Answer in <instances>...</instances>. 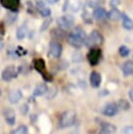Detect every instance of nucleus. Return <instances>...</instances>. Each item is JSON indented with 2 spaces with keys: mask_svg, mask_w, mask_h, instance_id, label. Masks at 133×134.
Listing matches in <instances>:
<instances>
[{
  "mask_svg": "<svg viewBox=\"0 0 133 134\" xmlns=\"http://www.w3.org/2000/svg\"><path fill=\"white\" fill-rule=\"evenodd\" d=\"M86 34L84 31V29L82 27H75L73 29V31L68 36L67 40H68V43L74 47V48H80L83 46V44L85 43L86 41Z\"/></svg>",
  "mask_w": 133,
  "mask_h": 134,
  "instance_id": "nucleus-1",
  "label": "nucleus"
},
{
  "mask_svg": "<svg viewBox=\"0 0 133 134\" xmlns=\"http://www.w3.org/2000/svg\"><path fill=\"white\" fill-rule=\"evenodd\" d=\"M74 121H75V112L72 110H68L61 115L59 125H60V128H66V127L72 126Z\"/></svg>",
  "mask_w": 133,
  "mask_h": 134,
  "instance_id": "nucleus-2",
  "label": "nucleus"
},
{
  "mask_svg": "<svg viewBox=\"0 0 133 134\" xmlns=\"http://www.w3.org/2000/svg\"><path fill=\"white\" fill-rule=\"evenodd\" d=\"M103 42V37L102 35L96 31V30H93L91 31V34L86 38V41H85V44L87 47L91 48V47H94L96 45H99L101 43Z\"/></svg>",
  "mask_w": 133,
  "mask_h": 134,
  "instance_id": "nucleus-3",
  "label": "nucleus"
},
{
  "mask_svg": "<svg viewBox=\"0 0 133 134\" xmlns=\"http://www.w3.org/2000/svg\"><path fill=\"white\" fill-rule=\"evenodd\" d=\"M57 23H58V26L59 28L63 29V30H66L68 28H70L73 23H74V18L71 16V15H65V16H62L60 17L58 20H57Z\"/></svg>",
  "mask_w": 133,
  "mask_h": 134,
  "instance_id": "nucleus-4",
  "label": "nucleus"
},
{
  "mask_svg": "<svg viewBox=\"0 0 133 134\" xmlns=\"http://www.w3.org/2000/svg\"><path fill=\"white\" fill-rule=\"evenodd\" d=\"M101 54H102L101 49H98V48H91V50L88 53V61H89V63L92 66L96 65L99 62Z\"/></svg>",
  "mask_w": 133,
  "mask_h": 134,
  "instance_id": "nucleus-5",
  "label": "nucleus"
},
{
  "mask_svg": "<svg viewBox=\"0 0 133 134\" xmlns=\"http://www.w3.org/2000/svg\"><path fill=\"white\" fill-rule=\"evenodd\" d=\"M49 53L53 58H59L62 53V45L58 41H52L49 45Z\"/></svg>",
  "mask_w": 133,
  "mask_h": 134,
  "instance_id": "nucleus-6",
  "label": "nucleus"
},
{
  "mask_svg": "<svg viewBox=\"0 0 133 134\" xmlns=\"http://www.w3.org/2000/svg\"><path fill=\"white\" fill-rule=\"evenodd\" d=\"M17 73H16V68L14 66H7L6 68H4V70L2 71V80L4 81H10L12 79L16 77Z\"/></svg>",
  "mask_w": 133,
  "mask_h": 134,
  "instance_id": "nucleus-7",
  "label": "nucleus"
},
{
  "mask_svg": "<svg viewBox=\"0 0 133 134\" xmlns=\"http://www.w3.org/2000/svg\"><path fill=\"white\" fill-rule=\"evenodd\" d=\"M36 5H37V8H38L39 13L41 14V16H43V17H49V16H50L51 10H50L49 7L46 6V4L44 3V1H42V0H37Z\"/></svg>",
  "mask_w": 133,
  "mask_h": 134,
  "instance_id": "nucleus-8",
  "label": "nucleus"
},
{
  "mask_svg": "<svg viewBox=\"0 0 133 134\" xmlns=\"http://www.w3.org/2000/svg\"><path fill=\"white\" fill-rule=\"evenodd\" d=\"M117 105L114 104V103H109L107 104L105 107H104V110H103V113L107 116H114L116 113H117Z\"/></svg>",
  "mask_w": 133,
  "mask_h": 134,
  "instance_id": "nucleus-9",
  "label": "nucleus"
},
{
  "mask_svg": "<svg viewBox=\"0 0 133 134\" xmlns=\"http://www.w3.org/2000/svg\"><path fill=\"white\" fill-rule=\"evenodd\" d=\"M0 3L3 7L10 9V10H16L20 4V0H0Z\"/></svg>",
  "mask_w": 133,
  "mask_h": 134,
  "instance_id": "nucleus-10",
  "label": "nucleus"
},
{
  "mask_svg": "<svg viewBox=\"0 0 133 134\" xmlns=\"http://www.w3.org/2000/svg\"><path fill=\"white\" fill-rule=\"evenodd\" d=\"M89 80H90V84H91V86L94 87V88H97V87H99V85H101L102 76H101V74H99L98 72H96V71H92L91 74H90Z\"/></svg>",
  "mask_w": 133,
  "mask_h": 134,
  "instance_id": "nucleus-11",
  "label": "nucleus"
},
{
  "mask_svg": "<svg viewBox=\"0 0 133 134\" xmlns=\"http://www.w3.org/2000/svg\"><path fill=\"white\" fill-rule=\"evenodd\" d=\"M22 97V93L20 90H13L8 94V100L10 104H17Z\"/></svg>",
  "mask_w": 133,
  "mask_h": 134,
  "instance_id": "nucleus-12",
  "label": "nucleus"
},
{
  "mask_svg": "<svg viewBox=\"0 0 133 134\" xmlns=\"http://www.w3.org/2000/svg\"><path fill=\"white\" fill-rule=\"evenodd\" d=\"M116 133V128L112 124H104L102 125L99 134H115Z\"/></svg>",
  "mask_w": 133,
  "mask_h": 134,
  "instance_id": "nucleus-13",
  "label": "nucleus"
},
{
  "mask_svg": "<svg viewBox=\"0 0 133 134\" xmlns=\"http://www.w3.org/2000/svg\"><path fill=\"white\" fill-rule=\"evenodd\" d=\"M93 17H94L96 20H104L105 18L108 17V13H107L106 9L103 8V7H96V8L93 10Z\"/></svg>",
  "mask_w": 133,
  "mask_h": 134,
  "instance_id": "nucleus-14",
  "label": "nucleus"
},
{
  "mask_svg": "<svg viewBox=\"0 0 133 134\" xmlns=\"http://www.w3.org/2000/svg\"><path fill=\"white\" fill-rule=\"evenodd\" d=\"M4 116H5V120L8 125L13 126L15 124L16 120V116H15V112L10 109H5L4 110Z\"/></svg>",
  "mask_w": 133,
  "mask_h": 134,
  "instance_id": "nucleus-15",
  "label": "nucleus"
},
{
  "mask_svg": "<svg viewBox=\"0 0 133 134\" xmlns=\"http://www.w3.org/2000/svg\"><path fill=\"white\" fill-rule=\"evenodd\" d=\"M123 73L126 76L131 75L133 73V62L132 61H127L123 64Z\"/></svg>",
  "mask_w": 133,
  "mask_h": 134,
  "instance_id": "nucleus-16",
  "label": "nucleus"
},
{
  "mask_svg": "<svg viewBox=\"0 0 133 134\" xmlns=\"http://www.w3.org/2000/svg\"><path fill=\"white\" fill-rule=\"evenodd\" d=\"M34 65H35V68L45 76V74H46V72H45V62L42 59H37V60H35Z\"/></svg>",
  "mask_w": 133,
  "mask_h": 134,
  "instance_id": "nucleus-17",
  "label": "nucleus"
},
{
  "mask_svg": "<svg viewBox=\"0 0 133 134\" xmlns=\"http://www.w3.org/2000/svg\"><path fill=\"white\" fill-rule=\"evenodd\" d=\"M48 91V88L45 84H39L36 86L35 90H34V95L35 96H41L43 94H45Z\"/></svg>",
  "mask_w": 133,
  "mask_h": 134,
  "instance_id": "nucleus-18",
  "label": "nucleus"
},
{
  "mask_svg": "<svg viewBox=\"0 0 133 134\" xmlns=\"http://www.w3.org/2000/svg\"><path fill=\"white\" fill-rule=\"evenodd\" d=\"M121 18H123V26L128 30L133 29V21L127 15H121Z\"/></svg>",
  "mask_w": 133,
  "mask_h": 134,
  "instance_id": "nucleus-19",
  "label": "nucleus"
},
{
  "mask_svg": "<svg viewBox=\"0 0 133 134\" xmlns=\"http://www.w3.org/2000/svg\"><path fill=\"white\" fill-rule=\"evenodd\" d=\"M51 36L57 40H61L65 37V30H63L61 28H53L51 30Z\"/></svg>",
  "mask_w": 133,
  "mask_h": 134,
  "instance_id": "nucleus-20",
  "label": "nucleus"
},
{
  "mask_svg": "<svg viewBox=\"0 0 133 134\" xmlns=\"http://www.w3.org/2000/svg\"><path fill=\"white\" fill-rule=\"evenodd\" d=\"M108 18H110L111 20H118L119 18H121V14L117 8H112L109 13H108Z\"/></svg>",
  "mask_w": 133,
  "mask_h": 134,
  "instance_id": "nucleus-21",
  "label": "nucleus"
},
{
  "mask_svg": "<svg viewBox=\"0 0 133 134\" xmlns=\"http://www.w3.org/2000/svg\"><path fill=\"white\" fill-rule=\"evenodd\" d=\"M26 31H27V27H26V25H22V26H20V27L17 29V32H16L17 38H18V39H23V38L25 37V35H26Z\"/></svg>",
  "mask_w": 133,
  "mask_h": 134,
  "instance_id": "nucleus-22",
  "label": "nucleus"
},
{
  "mask_svg": "<svg viewBox=\"0 0 133 134\" xmlns=\"http://www.w3.org/2000/svg\"><path fill=\"white\" fill-rule=\"evenodd\" d=\"M27 133H28V131H27V128L25 126H19L10 134H27Z\"/></svg>",
  "mask_w": 133,
  "mask_h": 134,
  "instance_id": "nucleus-23",
  "label": "nucleus"
},
{
  "mask_svg": "<svg viewBox=\"0 0 133 134\" xmlns=\"http://www.w3.org/2000/svg\"><path fill=\"white\" fill-rule=\"evenodd\" d=\"M117 107L120 108V109H123V110H128V109L130 108V105H129V103H128L126 99H123V98H121V99L118 100Z\"/></svg>",
  "mask_w": 133,
  "mask_h": 134,
  "instance_id": "nucleus-24",
  "label": "nucleus"
},
{
  "mask_svg": "<svg viewBox=\"0 0 133 134\" xmlns=\"http://www.w3.org/2000/svg\"><path fill=\"white\" fill-rule=\"evenodd\" d=\"M118 52H119V54H120L121 57H127V55L129 54L130 50H129V48H128L127 46L123 45V46H120V47H119V49H118Z\"/></svg>",
  "mask_w": 133,
  "mask_h": 134,
  "instance_id": "nucleus-25",
  "label": "nucleus"
},
{
  "mask_svg": "<svg viewBox=\"0 0 133 134\" xmlns=\"http://www.w3.org/2000/svg\"><path fill=\"white\" fill-rule=\"evenodd\" d=\"M120 134H133V127H132V126L125 127V128L121 130V133H120Z\"/></svg>",
  "mask_w": 133,
  "mask_h": 134,
  "instance_id": "nucleus-26",
  "label": "nucleus"
},
{
  "mask_svg": "<svg viewBox=\"0 0 133 134\" xmlns=\"http://www.w3.org/2000/svg\"><path fill=\"white\" fill-rule=\"evenodd\" d=\"M72 60L74 61V62H80V61H82V55H81V53H79V52H74L73 54H72Z\"/></svg>",
  "mask_w": 133,
  "mask_h": 134,
  "instance_id": "nucleus-27",
  "label": "nucleus"
},
{
  "mask_svg": "<svg viewBox=\"0 0 133 134\" xmlns=\"http://www.w3.org/2000/svg\"><path fill=\"white\" fill-rule=\"evenodd\" d=\"M50 22H51V19H47L46 21H44V23H43V26L41 27V30H45L46 29V27L50 24Z\"/></svg>",
  "mask_w": 133,
  "mask_h": 134,
  "instance_id": "nucleus-28",
  "label": "nucleus"
},
{
  "mask_svg": "<svg viewBox=\"0 0 133 134\" xmlns=\"http://www.w3.org/2000/svg\"><path fill=\"white\" fill-rule=\"evenodd\" d=\"M119 2H120V0H110V5H111L113 8H115V7L119 4Z\"/></svg>",
  "mask_w": 133,
  "mask_h": 134,
  "instance_id": "nucleus-29",
  "label": "nucleus"
},
{
  "mask_svg": "<svg viewBox=\"0 0 133 134\" xmlns=\"http://www.w3.org/2000/svg\"><path fill=\"white\" fill-rule=\"evenodd\" d=\"M129 97H130L131 102L133 103V87L130 88V90H129Z\"/></svg>",
  "mask_w": 133,
  "mask_h": 134,
  "instance_id": "nucleus-30",
  "label": "nucleus"
},
{
  "mask_svg": "<svg viewBox=\"0 0 133 134\" xmlns=\"http://www.w3.org/2000/svg\"><path fill=\"white\" fill-rule=\"evenodd\" d=\"M47 3H49V4H54V3H57V2H59L60 0H45Z\"/></svg>",
  "mask_w": 133,
  "mask_h": 134,
  "instance_id": "nucleus-31",
  "label": "nucleus"
},
{
  "mask_svg": "<svg viewBox=\"0 0 133 134\" xmlns=\"http://www.w3.org/2000/svg\"><path fill=\"white\" fill-rule=\"evenodd\" d=\"M3 47H4V43H3L2 39L0 38V50H1V49H3Z\"/></svg>",
  "mask_w": 133,
  "mask_h": 134,
  "instance_id": "nucleus-32",
  "label": "nucleus"
},
{
  "mask_svg": "<svg viewBox=\"0 0 133 134\" xmlns=\"http://www.w3.org/2000/svg\"><path fill=\"white\" fill-rule=\"evenodd\" d=\"M0 95H1V91H0Z\"/></svg>",
  "mask_w": 133,
  "mask_h": 134,
  "instance_id": "nucleus-33",
  "label": "nucleus"
}]
</instances>
